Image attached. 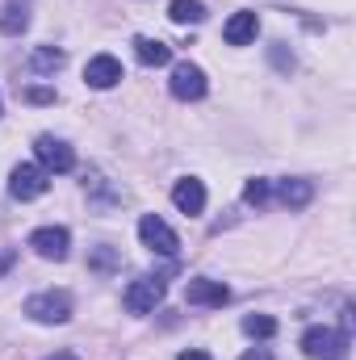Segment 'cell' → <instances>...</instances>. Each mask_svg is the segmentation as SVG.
Masks as SVG:
<instances>
[{
	"instance_id": "cell-16",
	"label": "cell",
	"mask_w": 356,
	"mask_h": 360,
	"mask_svg": "<svg viewBox=\"0 0 356 360\" xmlns=\"http://www.w3.org/2000/svg\"><path fill=\"white\" fill-rule=\"evenodd\" d=\"M281 201L289 205V210H302L310 197H314V188H310V180H281Z\"/></svg>"
},
{
	"instance_id": "cell-21",
	"label": "cell",
	"mask_w": 356,
	"mask_h": 360,
	"mask_svg": "<svg viewBox=\"0 0 356 360\" xmlns=\"http://www.w3.org/2000/svg\"><path fill=\"white\" fill-rule=\"evenodd\" d=\"M177 360H214V356H210V352H201V348H184Z\"/></svg>"
},
{
	"instance_id": "cell-19",
	"label": "cell",
	"mask_w": 356,
	"mask_h": 360,
	"mask_svg": "<svg viewBox=\"0 0 356 360\" xmlns=\"http://www.w3.org/2000/svg\"><path fill=\"white\" fill-rule=\"evenodd\" d=\"M243 201H248V205L268 201V180H248V184H243Z\"/></svg>"
},
{
	"instance_id": "cell-2",
	"label": "cell",
	"mask_w": 356,
	"mask_h": 360,
	"mask_svg": "<svg viewBox=\"0 0 356 360\" xmlns=\"http://www.w3.org/2000/svg\"><path fill=\"white\" fill-rule=\"evenodd\" d=\"M302 352L310 360H344L348 356V335L336 327H310L302 335Z\"/></svg>"
},
{
	"instance_id": "cell-18",
	"label": "cell",
	"mask_w": 356,
	"mask_h": 360,
	"mask_svg": "<svg viewBox=\"0 0 356 360\" xmlns=\"http://www.w3.org/2000/svg\"><path fill=\"white\" fill-rule=\"evenodd\" d=\"M243 331L256 335V340H272V335H276V319H272V314H248V319H243Z\"/></svg>"
},
{
	"instance_id": "cell-14",
	"label": "cell",
	"mask_w": 356,
	"mask_h": 360,
	"mask_svg": "<svg viewBox=\"0 0 356 360\" xmlns=\"http://www.w3.org/2000/svg\"><path fill=\"white\" fill-rule=\"evenodd\" d=\"M134 55H139V63H147V68L172 63V46L160 42V38H134Z\"/></svg>"
},
{
	"instance_id": "cell-10",
	"label": "cell",
	"mask_w": 356,
	"mask_h": 360,
	"mask_svg": "<svg viewBox=\"0 0 356 360\" xmlns=\"http://www.w3.org/2000/svg\"><path fill=\"white\" fill-rule=\"evenodd\" d=\"M84 84L89 89H113V84H122V63L113 55H92L89 63H84Z\"/></svg>"
},
{
	"instance_id": "cell-9",
	"label": "cell",
	"mask_w": 356,
	"mask_h": 360,
	"mask_svg": "<svg viewBox=\"0 0 356 360\" xmlns=\"http://www.w3.org/2000/svg\"><path fill=\"white\" fill-rule=\"evenodd\" d=\"M184 302L189 306H227L231 302V289L222 281H210V276H197L184 285Z\"/></svg>"
},
{
	"instance_id": "cell-22",
	"label": "cell",
	"mask_w": 356,
	"mask_h": 360,
	"mask_svg": "<svg viewBox=\"0 0 356 360\" xmlns=\"http://www.w3.org/2000/svg\"><path fill=\"white\" fill-rule=\"evenodd\" d=\"M239 360H272V352H268V348H248Z\"/></svg>"
},
{
	"instance_id": "cell-8",
	"label": "cell",
	"mask_w": 356,
	"mask_h": 360,
	"mask_svg": "<svg viewBox=\"0 0 356 360\" xmlns=\"http://www.w3.org/2000/svg\"><path fill=\"white\" fill-rule=\"evenodd\" d=\"M205 72L197 68V63H177L172 68V96L177 101H201L205 96Z\"/></svg>"
},
{
	"instance_id": "cell-11",
	"label": "cell",
	"mask_w": 356,
	"mask_h": 360,
	"mask_svg": "<svg viewBox=\"0 0 356 360\" xmlns=\"http://www.w3.org/2000/svg\"><path fill=\"white\" fill-rule=\"evenodd\" d=\"M172 205H177L180 214H189V218H197L201 210H205V184L193 176L177 180V188H172Z\"/></svg>"
},
{
	"instance_id": "cell-1",
	"label": "cell",
	"mask_w": 356,
	"mask_h": 360,
	"mask_svg": "<svg viewBox=\"0 0 356 360\" xmlns=\"http://www.w3.org/2000/svg\"><path fill=\"white\" fill-rule=\"evenodd\" d=\"M25 314H30L34 323H46V327L68 323V319H72V293H68V289H46V293H34V297L25 302Z\"/></svg>"
},
{
	"instance_id": "cell-3",
	"label": "cell",
	"mask_w": 356,
	"mask_h": 360,
	"mask_svg": "<svg viewBox=\"0 0 356 360\" xmlns=\"http://www.w3.org/2000/svg\"><path fill=\"white\" fill-rule=\"evenodd\" d=\"M34 155H38V168L59 172V176L76 168V151H72L63 139H55V134H38V139H34Z\"/></svg>"
},
{
	"instance_id": "cell-17",
	"label": "cell",
	"mask_w": 356,
	"mask_h": 360,
	"mask_svg": "<svg viewBox=\"0 0 356 360\" xmlns=\"http://www.w3.org/2000/svg\"><path fill=\"white\" fill-rule=\"evenodd\" d=\"M63 63H68V55L55 51V46H38V51L30 55V68H34V72H59Z\"/></svg>"
},
{
	"instance_id": "cell-5",
	"label": "cell",
	"mask_w": 356,
	"mask_h": 360,
	"mask_svg": "<svg viewBox=\"0 0 356 360\" xmlns=\"http://www.w3.org/2000/svg\"><path fill=\"white\" fill-rule=\"evenodd\" d=\"M139 239H143V248H151L155 256H177V248H180L177 231H172L164 218H155V214H143V222H139Z\"/></svg>"
},
{
	"instance_id": "cell-6",
	"label": "cell",
	"mask_w": 356,
	"mask_h": 360,
	"mask_svg": "<svg viewBox=\"0 0 356 360\" xmlns=\"http://www.w3.org/2000/svg\"><path fill=\"white\" fill-rule=\"evenodd\" d=\"M46 176H51V172L38 168V164H17L13 176H8V193H13L17 201H34V197L46 193V184H51Z\"/></svg>"
},
{
	"instance_id": "cell-7",
	"label": "cell",
	"mask_w": 356,
	"mask_h": 360,
	"mask_svg": "<svg viewBox=\"0 0 356 360\" xmlns=\"http://www.w3.org/2000/svg\"><path fill=\"white\" fill-rule=\"evenodd\" d=\"M30 248L42 256V260H68V248H72V235L63 226H38L30 235Z\"/></svg>"
},
{
	"instance_id": "cell-12",
	"label": "cell",
	"mask_w": 356,
	"mask_h": 360,
	"mask_svg": "<svg viewBox=\"0 0 356 360\" xmlns=\"http://www.w3.org/2000/svg\"><path fill=\"white\" fill-rule=\"evenodd\" d=\"M256 34H260V17H256V13H235V17L222 25L227 46H248V42H256Z\"/></svg>"
},
{
	"instance_id": "cell-4",
	"label": "cell",
	"mask_w": 356,
	"mask_h": 360,
	"mask_svg": "<svg viewBox=\"0 0 356 360\" xmlns=\"http://www.w3.org/2000/svg\"><path fill=\"white\" fill-rule=\"evenodd\" d=\"M126 310L130 314H151L160 302H164V281L160 276H139V281H130L126 285Z\"/></svg>"
},
{
	"instance_id": "cell-20",
	"label": "cell",
	"mask_w": 356,
	"mask_h": 360,
	"mask_svg": "<svg viewBox=\"0 0 356 360\" xmlns=\"http://www.w3.org/2000/svg\"><path fill=\"white\" fill-rule=\"evenodd\" d=\"M21 96H25V101H34V105H51V101H55V92H51V89H25Z\"/></svg>"
},
{
	"instance_id": "cell-25",
	"label": "cell",
	"mask_w": 356,
	"mask_h": 360,
	"mask_svg": "<svg viewBox=\"0 0 356 360\" xmlns=\"http://www.w3.org/2000/svg\"><path fill=\"white\" fill-rule=\"evenodd\" d=\"M0 113H4V105H0Z\"/></svg>"
},
{
	"instance_id": "cell-24",
	"label": "cell",
	"mask_w": 356,
	"mask_h": 360,
	"mask_svg": "<svg viewBox=\"0 0 356 360\" xmlns=\"http://www.w3.org/2000/svg\"><path fill=\"white\" fill-rule=\"evenodd\" d=\"M46 360H76L72 352H55V356H46Z\"/></svg>"
},
{
	"instance_id": "cell-15",
	"label": "cell",
	"mask_w": 356,
	"mask_h": 360,
	"mask_svg": "<svg viewBox=\"0 0 356 360\" xmlns=\"http://www.w3.org/2000/svg\"><path fill=\"white\" fill-rule=\"evenodd\" d=\"M168 17H172L177 25H201V21H205V4H201V0H172V4H168Z\"/></svg>"
},
{
	"instance_id": "cell-23",
	"label": "cell",
	"mask_w": 356,
	"mask_h": 360,
	"mask_svg": "<svg viewBox=\"0 0 356 360\" xmlns=\"http://www.w3.org/2000/svg\"><path fill=\"white\" fill-rule=\"evenodd\" d=\"M8 264H13V252H0V272L8 269Z\"/></svg>"
},
{
	"instance_id": "cell-13",
	"label": "cell",
	"mask_w": 356,
	"mask_h": 360,
	"mask_svg": "<svg viewBox=\"0 0 356 360\" xmlns=\"http://www.w3.org/2000/svg\"><path fill=\"white\" fill-rule=\"evenodd\" d=\"M25 30H30V0H8V4L0 8V34L17 38V34H25Z\"/></svg>"
}]
</instances>
